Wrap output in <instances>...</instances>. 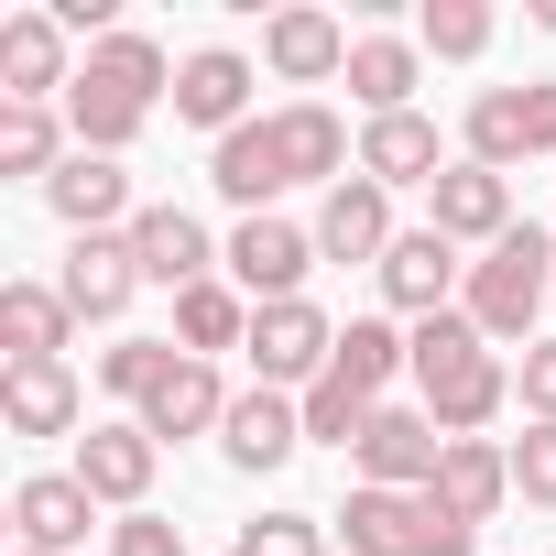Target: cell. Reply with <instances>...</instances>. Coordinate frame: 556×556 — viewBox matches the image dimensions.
<instances>
[{"instance_id": "obj_11", "label": "cell", "mask_w": 556, "mask_h": 556, "mask_svg": "<svg viewBox=\"0 0 556 556\" xmlns=\"http://www.w3.org/2000/svg\"><path fill=\"white\" fill-rule=\"evenodd\" d=\"M447 295H469V262H458V240L447 229H404L393 251H382V306L393 317H447Z\"/></svg>"}, {"instance_id": "obj_3", "label": "cell", "mask_w": 556, "mask_h": 556, "mask_svg": "<svg viewBox=\"0 0 556 556\" xmlns=\"http://www.w3.org/2000/svg\"><path fill=\"white\" fill-rule=\"evenodd\" d=\"M393 371H415V339L393 317H350L339 328V361L306 382V447H361V426L382 415Z\"/></svg>"}, {"instance_id": "obj_8", "label": "cell", "mask_w": 556, "mask_h": 556, "mask_svg": "<svg viewBox=\"0 0 556 556\" xmlns=\"http://www.w3.org/2000/svg\"><path fill=\"white\" fill-rule=\"evenodd\" d=\"M251 371L273 382V393H306L328 361H339V328H328V306L317 295H295V306H251Z\"/></svg>"}, {"instance_id": "obj_6", "label": "cell", "mask_w": 556, "mask_h": 556, "mask_svg": "<svg viewBox=\"0 0 556 556\" xmlns=\"http://www.w3.org/2000/svg\"><path fill=\"white\" fill-rule=\"evenodd\" d=\"M218 262H229V285L251 306H295L306 273H317V218H240Z\"/></svg>"}, {"instance_id": "obj_24", "label": "cell", "mask_w": 556, "mask_h": 556, "mask_svg": "<svg viewBox=\"0 0 556 556\" xmlns=\"http://www.w3.org/2000/svg\"><path fill=\"white\" fill-rule=\"evenodd\" d=\"M55 88H77L66 23L55 12H12V23H0V99H55Z\"/></svg>"}, {"instance_id": "obj_18", "label": "cell", "mask_w": 556, "mask_h": 556, "mask_svg": "<svg viewBox=\"0 0 556 556\" xmlns=\"http://www.w3.org/2000/svg\"><path fill=\"white\" fill-rule=\"evenodd\" d=\"M393 240H404V229H393V197H382L371 175H339V186L317 197V262H371V273H382Z\"/></svg>"}, {"instance_id": "obj_37", "label": "cell", "mask_w": 556, "mask_h": 556, "mask_svg": "<svg viewBox=\"0 0 556 556\" xmlns=\"http://www.w3.org/2000/svg\"><path fill=\"white\" fill-rule=\"evenodd\" d=\"M534 23H545V34H556V0H534Z\"/></svg>"}, {"instance_id": "obj_1", "label": "cell", "mask_w": 556, "mask_h": 556, "mask_svg": "<svg viewBox=\"0 0 556 556\" xmlns=\"http://www.w3.org/2000/svg\"><path fill=\"white\" fill-rule=\"evenodd\" d=\"M339 175H361V153H350V121H339L328 99H285V110L240 121V131L207 153V186H218L240 218H273L285 186H339Z\"/></svg>"}, {"instance_id": "obj_2", "label": "cell", "mask_w": 556, "mask_h": 556, "mask_svg": "<svg viewBox=\"0 0 556 556\" xmlns=\"http://www.w3.org/2000/svg\"><path fill=\"white\" fill-rule=\"evenodd\" d=\"M164 88H175V66H164V45L153 34H110V45H88V66H77V88H66V131H77V153H121V142H142V121L164 110Z\"/></svg>"}, {"instance_id": "obj_17", "label": "cell", "mask_w": 556, "mask_h": 556, "mask_svg": "<svg viewBox=\"0 0 556 556\" xmlns=\"http://www.w3.org/2000/svg\"><path fill=\"white\" fill-rule=\"evenodd\" d=\"M426 229H447V240H480V251H491L502 229H523V218H513V175H491V164H469V153H458V164L426 186Z\"/></svg>"}, {"instance_id": "obj_35", "label": "cell", "mask_w": 556, "mask_h": 556, "mask_svg": "<svg viewBox=\"0 0 556 556\" xmlns=\"http://www.w3.org/2000/svg\"><path fill=\"white\" fill-rule=\"evenodd\" d=\"M513 393H523V426H556V339H534L513 361Z\"/></svg>"}, {"instance_id": "obj_31", "label": "cell", "mask_w": 556, "mask_h": 556, "mask_svg": "<svg viewBox=\"0 0 556 556\" xmlns=\"http://www.w3.org/2000/svg\"><path fill=\"white\" fill-rule=\"evenodd\" d=\"M175 361H186L175 339H121V350H99V393H121V404L142 415V404L164 393V371H175Z\"/></svg>"}, {"instance_id": "obj_4", "label": "cell", "mask_w": 556, "mask_h": 556, "mask_svg": "<svg viewBox=\"0 0 556 556\" xmlns=\"http://www.w3.org/2000/svg\"><path fill=\"white\" fill-rule=\"evenodd\" d=\"M415 404H426L447 437H480V426L513 404V361H502V350L447 306V317H426V328H415Z\"/></svg>"}, {"instance_id": "obj_15", "label": "cell", "mask_w": 556, "mask_h": 556, "mask_svg": "<svg viewBox=\"0 0 556 556\" xmlns=\"http://www.w3.org/2000/svg\"><path fill=\"white\" fill-rule=\"evenodd\" d=\"M88 523H99V491H88L77 469H34V480H12V534H23L34 556H77Z\"/></svg>"}, {"instance_id": "obj_38", "label": "cell", "mask_w": 556, "mask_h": 556, "mask_svg": "<svg viewBox=\"0 0 556 556\" xmlns=\"http://www.w3.org/2000/svg\"><path fill=\"white\" fill-rule=\"evenodd\" d=\"M12 556H34V545H12Z\"/></svg>"}, {"instance_id": "obj_28", "label": "cell", "mask_w": 556, "mask_h": 556, "mask_svg": "<svg viewBox=\"0 0 556 556\" xmlns=\"http://www.w3.org/2000/svg\"><path fill=\"white\" fill-rule=\"evenodd\" d=\"M437 502H447L458 523H491V513L513 502V447H491V437H447V469H437Z\"/></svg>"}, {"instance_id": "obj_16", "label": "cell", "mask_w": 556, "mask_h": 556, "mask_svg": "<svg viewBox=\"0 0 556 556\" xmlns=\"http://www.w3.org/2000/svg\"><path fill=\"white\" fill-rule=\"evenodd\" d=\"M350 45H361V34H350L339 12H306V0L262 23V66L285 77V88H328V77H350Z\"/></svg>"}, {"instance_id": "obj_12", "label": "cell", "mask_w": 556, "mask_h": 556, "mask_svg": "<svg viewBox=\"0 0 556 556\" xmlns=\"http://www.w3.org/2000/svg\"><path fill=\"white\" fill-rule=\"evenodd\" d=\"M251 88H262V66H251L240 45H197V55L175 66V121H186V131H218V142H229V131L251 121Z\"/></svg>"}, {"instance_id": "obj_22", "label": "cell", "mask_w": 556, "mask_h": 556, "mask_svg": "<svg viewBox=\"0 0 556 556\" xmlns=\"http://www.w3.org/2000/svg\"><path fill=\"white\" fill-rule=\"evenodd\" d=\"M131 251H142V285H164V295L207 285V262H218V251H207V218H197V207H175V197L131 218Z\"/></svg>"}, {"instance_id": "obj_10", "label": "cell", "mask_w": 556, "mask_h": 556, "mask_svg": "<svg viewBox=\"0 0 556 556\" xmlns=\"http://www.w3.org/2000/svg\"><path fill=\"white\" fill-rule=\"evenodd\" d=\"M153 469H164V437H153L142 415H110V426L77 437V480H88L110 513H153Z\"/></svg>"}, {"instance_id": "obj_36", "label": "cell", "mask_w": 556, "mask_h": 556, "mask_svg": "<svg viewBox=\"0 0 556 556\" xmlns=\"http://www.w3.org/2000/svg\"><path fill=\"white\" fill-rule=\"evenodd\" d=\"M110 556H197V545H186V523H164V513H121V523H110Z\"/></svg>"}, {"instance_id": "obj_25", "label": "cell", "mask_w": 556, "mask_h": 556, "mask_svg": "<svg viewBox=\"0 0 556 556\" xmlns=\"http://www.w3.org/2000/svg\"><path fill=\"white\" fill-rule=\"evenodd\" d=\"M229 404H240V393L218 382V361H175V371H164V393L142 404V426L175 447V437H218V426H229Z\"/></svg>"}, {"instance_id": "obj_5", "label": "cell", "mask_w": 556, "mask_h": 556, "mask_svg": "<svg viewBox=\"0 0 556 556\" xmlns=\"http://www.w3.org/2000/svg\"><path fill=\"white\" fill-rule=\"evenodd\" d=\"M545 295H556V229H502L480 262H469V295H458V317L491 339V350H534V317H545Z\"/></svg>"}, {"instance_id": "obj_34", "label": "cell", "mask_w": 556, "mask_h": 556, "mask_svg": "<svg viewBox=\"0 0 556 556\" xmlns=\"http://www.w3.org/2000/svg\"><path fill=\"white\" fill-rule=\"evenodd\" d=\"M513 491H523L534 513H556V426H523V437H513Z\"/></svg>"}, {"instance_id": "obj_20", "label": "cell", "mask_w": 556, "mask_h": 556, "mask_svg": "<svg viewBox=\"0 0 556 556\" xmlns=\"http://www.w3.org/2000/svg\"><path fill=\"white\" fill-rule=\"evenodd\" d=\"M77 415H88V393L66 361H0V426L12 437H77Z\"/></svg>"}, {"instance_id": "obj_9", "label": "cell", "mask_w": 556, "mask_h": 556, "mask_svg": "<svg viewBox=\"0 0 556 556\" xmlns=\"http://www.w3.org/2000/svg\"><path fill=\"white\" fill-rule=\"evenodd\" d=\"M361 480L371 491H437V469H447V426L426 415V404H382L371 426H361Z\"/></svg>"}, {"instance_id": "obj_29", "label": "cell", "mask_w": 556, "mask_h": 556, "mask_svg": "<svg viewBox=\"0 0 556 556\" xmlns=\"http://www.w3.org/2000/svg\"><path fill=\"white\" fill-rule=\"evenodd\" d=\"M240 339H251V295H240V285L207 273V285L175 295V350H186V361H218V350H240Z\"/></svg>"}, {"instance_id": "obj_32", "label": "cell", "mask_w": 556, "mask_h": 556, "mask_svg": "<svg viewBox=\"0 0 556 556\" xmlns=\"http://www.w3.org/2000/svg\"><path fill=\"white\" fill-rule=\"evenodd\" d=\"M415 45H426V55H447V66H469V55H491V12H480V0H426Z\"/></svg>"}, {"instance_id": "obj_26", "label": "cell", "mask_w": 556, "mask_h": 556, "mask_svg": "<svg viewBox=\"0 0 556 556\" xmlns=\"http://www.w3.org/2000/svg\"><path fill=\"white\" fill-rule=\"evenodd\" d=\"M66 339H77V306L55 285H34V273H12L0 285V350L12 361H66Z\"/></svg>"}, {"instance_id": "obj_19", "label": "cell", "mask_w": 556, "mask_h": 556, "mask_svg": "<svg viewBox=\"0 0 556 556\" xmlns=\"http://www.w3.org/2000/svg\"><path fill=\"white\" fill-rule=\"evenodd\" d=\"M55 295L77 306V317H121L131 295H142V251H131V229H110V240H66V273H55Z\"/></svg>"}, {"instance_id": "obj_33", "label": "cell", "mask_w": 556, "mask_h": 556, "mask_svg": "<svg viewBox=\"0 0 556 556\" xmlns=\"http://www.w3.org/2000/svg\"><path fill=\"white\" fill-rule=\"evenodd\" d=\"M240 556H339V545H328V513H262L240 523Z\"/></svg>"}, {"instance_id": "obj_13", "label": "cell", "mask_w": 556, "mask_h": 556, "mask_svg": "<svg viewBox=\"0 0 556 556\" xmlns=\"http://www.w3.org/2000/svg\"><path fill=\"white\" fill-rule=\"evenodd\" d=\"M45 207L66 218V240H110V229H131V218H142V207H131L121 153H66V164L45 175Z\"/></svg>"}, {"instance_id": "obj_27", "label": "cell", "mask_w": 556, "mask_h": 556, "mask_svg": "<svg viewBox=\"0 0 556 556\" xmlns=\"http://www.w3.org/2000/svg\"><path fill=\"white\" fill-rule=\"evenodd\" d=\"M415 77H426V45H404V34H361V45H350V99H361V121L415 110Z\"/></svg>"}, {"instance_id": "obj_14", "label": "cell", "mask_w": 556, "mask_h": 556, "mask_svg": "<svg viewBox=\"0 0 556 556\" xmlns=\"http://www.w3.org/2000/svg\"><path fill=\"white\" fill-rule=\"evenodd\" d=\"M295 447H306V393H273V382H251V393L229 404V426H218V458H229L240 480L285 469Z\"/></svg>"}, {"instance_id": "obj_7", "label": "cell", "mask_w": 556, "mask_h": 556, "mask_svg": "<svg viewBox=\"0 0 556 556\" xmlns=\"http://www.w3.org/2000/svg\"><path fill=\"white\" fill-rule=\"evenodd\" d=\"M534 153H556V77L480 88V99H469V164L513 175V164H534Z\"/></svg>"}, {"instance_id": "obj_23", "label": "cell", "mask_w": 556, "mask_h": 556, "mask_svg": "<svg viewBox=\"0 0 556 556\" xmlns=\"http://www.w3.org/2000/svg\"><path fill=\"white\" fill-rule=\"evenodd\" d=\"M328 523H339L350 556H426V491H371V480H361Z\"/></svg>"}, {"instance_id": "obj_21", "label": "cell", "mask_w": 556, "mask_h": 556, "mask_svg": "<svg viewBox=\"0 0 556 556\" xmlns=\"http://www.w3.org/2000/svg\"><path fill=\"white\" fill-rule=\"evenodd\" d=\"M447 164H458V153L437 142V121H426V110H393V121H361V175H371L382 197H393V186H437Z\"/></svg>"}, {"instance_id": "obj_30", "label": "cell", "mask_w": 556, "mask_h": 556, "mask_svg": "<svg viewBox=\"0 0 556 556\" xmlns=\"http://www.w3.org/2000/svg\"><path fill=\"white\" fill-rule=\"evenodd\" d=\"M66 153H77V131L55 121V99H0V175H34L45 186Z\"/></svg>"}]
</instances>
